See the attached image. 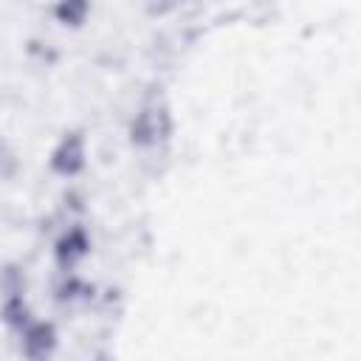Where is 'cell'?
I'll return each mask as SVG.
<instances>
[{
  "label": "cell",
  "mask_w": 361,
  "mask_h": 361,
  "mask_svg": "<svg viewBox=\"0 0 361 361\" xmlns=\"http://www.w3.org/2000/svg\"><path fill=\"white\" fill-rule=\"evenodd\" d=\"M23 353L31 358V361H45L51 355V350L56 347V333L51 324L45 322H28L23 327V341H20Z\"/></svg>",
  "instance_id": "obj_1"
},
{
  "label": "cell",
  "mask_w": 361,
  "mask_h": 361,
  "mask_svg": "<svg viewBox=\"0 0 361 361\" xmlns=\"http://www.w3.org/2000/svg\"><path fill=\"white\" fill-rule=\"evenodd\" d=\"M51 166L59 175H76L85 166V141L79 133H68L59 147L51 152Z\"/></svg>",
  "instance_id": "obj_2"
},
{
  "label": "cell",
  "mask_w": 361,
  "mask_h": 361,
  "mask_svg": "<svg viewBox=\"0 0 361 361\" xmlns=\"http://www.w3.org/2000/svg\"><path fill=\"white\" fill-rule=\"evenodd\" d=\"M87 248H90L87 234H85L82 228H73V231H68V234L56 243V257H59L62 265H73L76 259H82V257L87 254Z\"/></svg>",
  "instance_id": "obj_3"
},
{
  "label": "cell",
  "mask_w": 361,
  "mask_h": 361,
  "mask_svg": "<svg viewBox=\"0 0 361 361\" xmlns=\"http://www.w3.org/2000/svg\"><path fill=\"white\" fill-rule=\"evenodd\" d=\"M85 11H87L85 3H76V6H59V8H56L59 20H62V23H71V25H79L82 17H85Z\"/></svg>",
  "instance_id": "obj_4"
}]
</instances>
